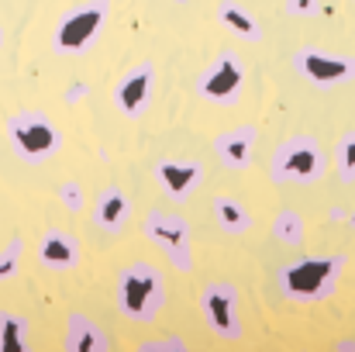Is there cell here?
Masks as SVG:
<instances>
[{"label": "cell", "instance_id": "cell-24", "mask_svg": "<svg viewBox=\"0 0 355 352\" xmlns=\"http://www.w3.org/2000/svg\"><path fill=\"white\" fill-rule=\"evenodd\" d=\"M138 349H141V352H187V342H183V339H176V335H169V339H152V342H141Z\"/></svg>", "mask_w": 355, "mask_h": 352}, {"label": "cell", "instance_id": "cell-23", "mask_svg": "<svg viewBox=\"0 0 355 352\" xmlns=\"http://www.w3.org/2000/svg\"><path fill=\"white\" fill-rule=\"evenodd\" d=\"M283 10L290 17H314L321 10V0H283Z\"/></svg>", "mask_w": 355, "mask_h": 352}, {"label": "cell", "instance_id": "cell-28", "mask_svg": "<svg viewBox=\"0 0 355 352\" xmlns=\"http://www.w3.org/2000/svg\"><path fill=\"white\" fill-rule=\"evenodd\" d=\"M0 38H3V31H0Z\"/></svg>", "mask_w": 355, "mask_h": 352}, {"label": "cell", "instance_id": "cell-16", "mask_svg": "<svg viewBox=\"0 0 355 352\" xmlns=\"http://www.w3.org/2000/svg\"><path fill=\"white\" fill-rule=\"evenodd\" d=\"M218 21H221V28H225L228 35H235L241 42H259V38H262V24L255 21V14L245 10L235 0H225V3L218 7Z\"/></svg>", "mask_w": 355, "mask_h": 352}, {"label": "cell", "instance_id": "cell-4", "mask_svg": "<svg viewBox=\"0 0 355 352\" xmlns=\"http://www.w3.org/2000/svg\"><path fill=\"white\" fill-rule=\"evenodd\" d=\"M107 17H111V0H87L66 10L52 31L55 56H87L90 45L104 35Z\"/></svg>", "mask_w": 355, "mask_h": 352}, {"label": "cell", "instance_id": "cell-17", "mask_svg": "<svg viewBox=\"0 0 355 352\" xmlns=\"http://www.w3.org/2000/svg\"><path fill=\"white\" fill-rule=\"evenodd\" d=\"M214 218H218L221 232H228V235H245L252 228L248 208L241 201H235V197H214Z\"/></svg>", "mask_w": 355, "mask_h": 352}, {"label": "cell", "instance_id": "cell-7", "mask_svg": "<svg viewBox=\"0 0 355 352\" xmlns=\"http://www.w3.org/2000/svg\"><path fill=\"white\" fill-rule=\"evenodd\" d=\"M293 69L318 90H335L355 80V56L331 52L321 45H300L293 52Z\"/></svg>", "mask_w": 355, "mask_h": 352}, {"label": "cell", "instance_id": "cell-9", "mask_svg": "<svg viewBox=\"0 0 355 352\" xmlns=\"http://www.w3.org/2000/svg\"><path fill=\"white\" fill-rule=\"evenodd\" d=\"M197 304H200V315H204L207 328L221 342H238L241 339V297H238V287L225 283V280H214V283H207L200 290Z\"/></svg>", "mask_w": 355, "mask_h": 352}, {"label": "cell", "instance_id": "cell-11", "mask_svg": "<svg viewBox=\"0 0 355 352\" xmlns=\"http://www.w3.org/2000/svg\"><path fill=\"white\" fill-rule=\"evenodd\" d=\"M152 173H155L162 194L169 201L183 204L197 194V187L204 180V162H197V159H155Z\"/></svg>", "mask_w": 355, "mask_h": 352}, {"label": "cell", "instance_id": "cell-3", "mask_svg": "<svg viewBox=\"0 0 355 352\" xmlns=\"http://www.w3.org/2000/svg\"><path fill=\"white\" fill-rule=\"evenodd\" d=\"M328 166H331V156L314 135H290L276 145L269 159V180L279 187L318 183L328 176Z\"/></svg>", "mask_w": 355, "mask_h": 352}, {"label": "cell", "instance_id": "cell-20", "mask_svg": "<svg viewBox=\"0 0 355 352\" xmlns=\"http://www.w3.org/2000/svg\"><path fill=\"white\" fill-rule=\"evenodd\" d=\"M331 162H335V173H338L342 183H355V128L335 142Z\"/></svg>", "mask_w": 355, "mask_h": 352}, {"label": "cell", "instance_id": "cell-22", "mask_svg": "<svg viewBox=\"0 0 355 352\" xmlns=\"http://www.w3.org/2000/svg\"><path fill=\"white\" fill-rule=\"evenodd\" d=\"M59 204H62V208H69L73 215H76V211H83V204H87V197H83V187H80L76 180H66V183H59Z\"/></svg>", "mask_w": 355, "mask_h": 352}, {"label": "cell", "instance_id": "cell-10", "mask_svg": "<svg viewBox=\"0 0 355 352\" xmlns=\"http://www.w3.org/2000/svg\"><path fill=\"white\" fill-rule=\"evenodd\" d=\"M155 94V66L152 62H138L131 66L114 87V111L124 117H141L148 111V101Z\"/></svg>", "mask_w": 355, "mask_h": 352}, {"label": "cell", "instance_id": "cell-1", "mask_svg": "<svg viewBox=\"0 0 355 352\" xmlns=\"http://www.w3.org/2000/svg\"><path fill=\"white\" fill-rule=\"evenodd\" d=\"M345 266H349L345 252L304 255V259L283 262L279 273H276V283H279V294L293 304H321V301L335 297Z\"/></svg>", "mask_w": 355, "mask_h": 352}, {"label": "cell", "instance_id": "cell-26", "mask_svg": "<svg viewBox=\"0 0 355 352\" xmlns=\"http://www.w3.org/2000/svg\"><path fill=\"white\" fill-rule=\"evenodd\" d=\"M349 228H355V211H352V218H349Z\"/></svg>", "mask_w": 355, "mask_h": 352}, {"label": "cell", "instance_id": "cell-27", "mask_svg": "<svg viewBox=\"0 0 355 352\" xmlns=\"http://www.w3.org/2000/svg\"><path fill=\"white\" fill-rule=\"evenodd\" d=\"M176 3H187V0H176Z\"/></svg>", "mask_w": 355, "mask_h": 352}, {"label": "cell", "instance_id": "cell-12", "mask_svg": "<svg viewBox=\"0 0 355 352\" xmlns=\"http://www.w3.org/2000/svg\"><path fill=\"white\" fill-rule=\"evenodd\" d=\"M255 142H259V128L255 124H238L228 128L214 138V156L221 159L225 169H248L252 166V152H255Z\"/></svg>", "mask_w": 355, "mask_h": 352}, {"label": "cell", "instance_id": "cell-29", "mask_svg": "<svg viewBox=\"0 0 355 352\" xmlns=\"http://www.w3.org/2000/svg\"><path fill=\"white\" fill-rule=\"evenodd\" d=\"M352 3H355V0H352Z\"/></svg>", "mask_w": 355, "mask_h": 352}, {"label": "cell", "instance_id": "cell-6", "mask_svg": "<svg viewBox=\"0 0 355 352\" xmlns=\"http://www.w3.org/2000/svg\"><path fill=\"white\" fill-rule=\"evenodd\" d=\"M141 235L173 262L180 273H193V235L190 221L173 211H148L141 221Z\"/></svg>", "mask_w": 355, "mask_h": 352}, {"label": "cell", "instance_id": "cell-15", "mask_svg": "<svg viewBox=\"0 0 355 352\" xmlns=\"http://www.w3.org/2000/svg\"><path fill=\"white\" fill-rule=\"evenodd\" d=\"M62 349L66 352H107L111 349V339L87 315H69L66 332H62Z\"/></svg>", "mask_w": 355, "mask_h": 352}, {"label": "cell", "instance_id": "cell-2", "mask_svg": "<svg viewBox=\"0 0 355 352\" xmlns=\"http://www.w3.org/2000/svg\"><path fill=\"white\" fill-rule=\"evenodd\" d=\"M118 311L135 325H152L166 308V280L152 262H131L118 273Z\"/></svg>", "mask_w": 355, "mask_h": 352}, {"label": "cell", "instance_id": "cell-25", "mask_svg": "<svg viewBox=\"0 0 355 352\" xmlns=\"http://www.w3.org/2000/svg\"><path fill=\"white\" fill-rule=\"evenodd\" d=\"M87 94H90V87H87V83H73V87L62 94V101H66V104H80Z\"/></svg>", "mask_w": 355, "mask_h": 352}, {"label": "cell", "instance_id": "cell-5", "mask_svg": "<svg viewBox=\"0 0 355 352\" xmlns=\"http://www.w3.org/2000/svg\"><path fill=\"white\" fill-rule=\"evenodd\" d=\"M7 142L17 152L21 162L38 166V162H49L59 152L62 131L42 111H17L14 117H7Z\"/></svg>", "mask_w": 355, "mask_h": 352}, {"label": "cell", "instance_id": "cell-8", "mask_svg": "<svg viewBox=\"0 0 355 352\" xmlns=\"http://www.w3.org/2000/svg\"><path fill=\"white\" fill-rule=\"evenodd\" d=\"M241 90H245V59L235 49L218 52L214 62L207 69H200V76H197V97H204L207 104H218V108L238 104Z\"/></svg>", "mask_w": 355, "mask_h": 352}, {"label": "cell", "instance_id": "cell-14", "mask_svg": "<svg viewBox=\"0 0 355 352\" xmlns=\"http://www.w3.org/2000/svg\"><path fill=\"white\" fill-rule=\"evenodd\" d=\"M94 228L107 235L124 232V225L131 221V197L121 190V187H104L94 201Z\"/></svg>", "mask_w": 355, "mask_h": 352}, {"label": "cell", "instance_id": "cell-18", "mask_svg": "<svg viewBox=\"0 0 355 352\" xmlns=\"http://www.w3.org/2000/svg\"><path fill=\"white\" fill-rule=\"evenodd\" d=\"M272 238H276L279 245L300 249V245H304V238H307V225H304V218H300L293 208H283V211L272 218Z\"/></svg>", "mask_w": 355, "mask_h": 352}, {"label": "cell", "instance_id": "cell-13", "mask_svg": "<svg viewBox=\"0 0 355 352\" xmlns=\"http://www.w3.org/2000/svg\"><path fill=\"white\" fill-rule=\"evenodd\" d=\"M38 262L52 273H69L80 266V238L62 228H49L38 238Z\"/></svg>", "mask_w": 355, "mask_h": 352}, {"label": "cell", "instance_id": "cell-21", "mask_svg": "<svg viewBox=\"0 0 355 352\" xmlns=\"http://www.w3.org/2000/svg\"><path fill=\"white\" fill-rule=\"evenodd\" d=\"M21 259H24V242L14 235V238L0 249V283H3V280H10V276H17Z\"/></svg>", "mask_w": 355, "mask_h": 352}, {"label": "cell", "instance_id": "cell-19", "mask_svg": "<svg viewBox=\"0 0 355 352\" xmlns=\"http://www.w3.org/2000/svg\"><path fill=\"white\" fill-rule=\"evenodd\" d=\"M0 349L3 352H24L28 349V318L0 311Z\"/></svg>", "mask_w": 355, "mask_h": 352}]
</instances>
